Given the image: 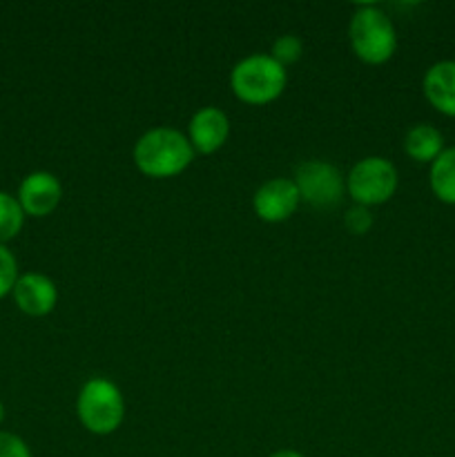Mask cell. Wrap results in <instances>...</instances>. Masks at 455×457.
Instances as JSON below:
<instances>
[{
	"label": "cell",
	"instance_id": "6da1fadb",
	"mask_svg": "<svg viewBox=\"0 0 455 457\" xmlns=\"http://www.w3.org/2000/svg\"><path fill=\"white\" fill-rule=\"evenodd\" d=\"M194 161L190 138L172 128H154L134 145V165L145 177L170 179L186 172Z\"/></svg>",
	"mask_w": 455,
	"mask_h": 457
},
{
	"label": "cell",
	"instance_id": "7a4b0ae2",
	"mask_svg": "<svg viewBox=\"0 0 455 457\" xmlns=\"http://www.w3.org/2000/svg\"><path fill=\"white\" fill-rule=\"evenodd\" d=\"M352 52L368 65H382L391 61L397 49V31L386 12L375 4H361L355 9L348 25Z\"/></svg>",
	"mask_w": 455,
	"mask_h": 457
},
{
	"label": "cell",
	"instance_id": "3957f363",
	"mask_svg": "<svg viewBox=\"0 0 455 457\" xmlns=\"http://www.w3.org/2000/svg\"><path fill=\"white\" fill-rule=\"evenodd\" d=\"M285 67L266 54H252L235 65L230 74L232 92L248 105H268L285 89Z\"/></svg>",
	"mask_w": 455,
	"mask_h": 457
},
{
	"label": "cell",
	"instance_id": "277c9868",
	"mask_svg": "<svg viewBox=\"0 0 455 457\" xmlns=\"http://www.w3.org/2000/svg\"><path fill=\"white\" fill-rule=\"evenodd\" d=\"M80 424L94 436H110L123 424L125 400L114 382L94 378L80 388L76 400Z\"/></svg>",
	"mask_w": 455,
	"mask_h": 457
},
{
	"label": "cell",
	"instance_id": "5b68a950",
	"mask_svg": "<svg viewBox=\"0 0 455 457\" xmlns=\"http://www.w3.org/2000/svg\"><path fill=\"white\" fill-rule=\"evenodd\" d=\"M346 190L364 208L386 204L397 190L395 165L382 156H366L348 172Z\"/></svg>",
	"mask_w": 455,
	"mask_h": 457
},
{
	"label": "cell",
	"instance_id": "8992f818",
	"mask_svg": "<svg viewBox=\"0 0 455 457\" xmlns=\"http://www.w3.org/2000/svg\"><path fill=\"white\" fill-rule=\"evenodd\" d=\"M293 181L302 201L317 210L335 208L346 192V179L328 161H303L294 168Z\"/></svg>",
	"mask_w": 455,
	"mask_h": 457
},
{
	"label": "cell",
	"instance_id": "52a82bcc",
	"mask_svg": "<svg viewBox=\"0 0 455 457\" xmlns=\"http://www.w3.org/2000/svg\"><path fill=\"white\" fill-rule=\"evenodd\" d=\"M299 201L302 196L293 179H270L254 192L252 205L261 221L281 223L293 217L294 210L299 208Z\"/></svg>",
	"mask_w": 455,
	"mask_h": 457
},
{
	"label": "cell",
	"instance_id": "ba28073f",
	"mask_svg": "<svg viewBox=\"0 0 455 457\" xmlns=\"http://www.w3.org/2000/svg\"><path fill=\"white\" fill-rule=\"evenodd\" d=\"M18 204L29 217H47L62 199V186L52 172H31L18 187Z\"/></svg>",
	"mask_w": 455,
	"mask_h": 457
},
{
	"label": "cell",
	"instance_id": "9c48e42d",
	"mask_svg": "<svg viewBox=\"0 0 455 457\" xmlns=\"http://www.w3.org/2000/svg\"><path fill=\"white\" fill-rule=\"evenodd\" d=\"M12 295L16 306L29 317L49 315L58 302V290L54 281L40 272H25L18 277Z\"/></svg>",
	"mask_w": 455,
	"mask_h": 457
},
{
	"label": "cell",
	"instance_id": "30bf717a",
	"mask_svg": "<svg viewBox=\"0 0 455 457\" xmlns=\"http://www.w3.org/2000/svg\"><path fill=\"white\" fill-rule=\"evenodd\" d=\"M190 143L201 154H214L221 150L223 143L230 137V120L228 114L219 107H201L187 125Z\"/></svg>",
	"mask_w": 455,
	"mask_h": 457
},
{
	"label": "cell",
	"instance_id": "8fae6325",
	"mask_svg": "<svg viewBox=\"0 0 455 457\" xmlns=\"http://www.w3.org/2000/svg\"><path fill=\"white\" fill-rule=\"evenodd\" d=\"M424 96L440 114L455 119V61H440L424 74Z\"/></svg>",
	"mask_w": 455,
	"mask_h": 457
},
{
	"label": "cell",
	"instance_id": "7c38bea8",
	"mask_svg": "<svg viewBox=\"0 0 455 457\" xmlns=\"http://www.w3.org/2000/svg\"><path fill=\"white\" fill-rule=\"evenodd\" d=\"M404 152L418 163H433L444 152V137L433 125L419 123L406 132Z\"/></svg>",
	"mask_w": 455,
	"mask_h": 457
},
{
	"label": "cell",
	"instance_id": "4fadbf2b",
	"mask_svg": "<svg viewBox=\"0 0 455 457\" xmlns=\"http://www.w3.org/2000/svg\"><path fill=\"white\" fill-rule=\"evenodd\" d=\"M431 190L442 204L455 205V147L442 152L431 163Z\"/></svg>",
	"mask_w": 455,
	"mask_h": 457
},
{
	"label": "cell",
	"instance_id": "5bb4252c",
	"mask_svg": "<svg viewBox=\"0 0 455 457\" xmlns=\"http://www.w3.org/2000/svg\"><path fill=\"white\" fill-rule=\"evenodd\" d=\"M22 223H25V212H22L16 196L0 190V245L18 237V232L22 230Z\"/></svg>",
	"mask_w": 455,
	"mask_h": 457
},
{
	"label": "cell",
	"instance_id": "9a60e30c",
	"mask_svg": "<svg viewBox=\"0 0 455 457\" xmlns=\"http://www.w3.org/2000/svg\"><path fill=\"white\" fill-rule=\"evenodd\" d=\"M302 40L297 38V36L293 34H285V36H279V38L272 43V54L270 56L275 58L277 62H279L281 67L285 65H294V62L302 58Z\"/></svg>",
	"mask_w": 455,
	"mask_h": 457
},
{
	"label": "cell",
	"instance_id": "2e32d148",
	"mask_svg": "<svg viewBox=\"0 0 455 457\" xmlns=\"http://www.w3.org/2000/svg\"><path fill=\"white\" fill-rule=\"evenodd\" d=\"M18 281V263L7 245H0V299L13 290Z\"/></svg>",
	"mask_w": 455,
	"mask_h": 457
},
{
	"label": "cell",
	"instance_id": "e0dca14e",
	"mask_svg": "<svg viewBox=\"0 0 455 457\" xmlns=\"http://www.w3.org/2000/svg\"><path fill=\"white\" fill-rule=\"evenodd\" d=\"M343 226H346V230L351 232V235H366V232L370 230V226H373V217H370L368 208L357 205V208H351L346 212Z\"/></svg>",
	"mask_w": 455,
	"mask_h": 457
},
{
	"label": "cell",
	"instance_id": "ac0fdd59",
	"mask_svg": "<svg viewBox=\"0 0 455 457\" xmlns=\"http://www.w3.org/2000/svg\"><path fill=\"white\" fill-rule=\"evenodd\" d=\"M0 457H31V451L18 436L0 431Z\"/></svg>",
	"mask_w": 455,
	"mask_h": 457
},
{
	"label": "cell",
	"instance_id": "d6986e66",
	"mask_svg": "<svg viewBox=\"0 0 455 457\" xmlns=\"http://www.w3.org/2000/svg\"><path fill=\"white\" fill-rule=\"evenodd\" d=\"M270 457H303V455L297 453V451H277V453H272Z\"/></svg>",
	"mask_w": 455,
	"mask_h": 457
},
{
	"label": "cell",
	"instance_id": "ffe728a7",
	"mask_svg": "<svg viewBox=\"0 0 455 457\" xmlns=\"http://www.w3.org/2000/svg\"><path fill=\"white\" fill-rule=\"evenodd\" d=\"M3 420H4V406L3 402H0V424H3Z\"/></svg>",
	"mask_w": 455,
	"mask_h": 457
}]
</instances>
